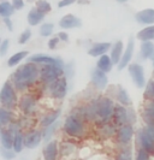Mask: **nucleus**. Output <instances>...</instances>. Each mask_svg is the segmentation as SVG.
I'll return each mask as SVG.
<instances>
[{
    "label": "nucleus",
    "instance_id": "f257e3e1",
    "mask_svg": "<svg viewBox=\"0 0 154 160\" xmlns=\"http://www.w3.org/2000/svg\"><path fill=\"white\" fill-rule=\"evenodd\" d=\"M40 80V69L37 64L25 63L17 68L11 75V82L18 92H25Z\"/></svg>",
    "mask_w": 154,
    "mask_h": 160
},
{
    "label": "nucleus",
    "instance_id": "f03ea898",
    "mask_svg": "<svg viewBox=\"0 0 154 160\" xmlns=\"http://www.w3.org/2000/svg\"><path fill=\"white\" fill-rule=\"evenodd\" d=\"M86 120L78 112L70 113L63 123V131L65 135L72 138H82L86 135Z\"/></svg>",
    "mask_w": 154,
    "mask_h": 160
},
{
    "label": "nucleus",
    "instance_id": "7ed1b4c3",
    "mask_svg": "<svg viewBox=\"0 0 154 160\" xmlns=\"http://www.w3.org/2000/svg\"><path fill=\"white\" fill-rule=\"evenodd\" d=\"M17 89L12 84L11 81H6L0 90V102L1 107H5L8 110H13L18 106V96H17Z\"/></svg>",
    "mask_w": 154,
    "mask_h": 160
},
{
    "label": "nucleus",
    "instance_id": "20e7f679",
    "mask_svg": "<svg viewBox=\"0 0 154 160\" xmlns=\"http://www.w3.org/2000/svg\"><path fill=\"white\" fill-rule=\"evenodd\" d=\"M46 95L51 96L53 99L62 100L64 99L66 93H67V78L66 77H60L54 82L45 86Z\"/></svg>",
    "mask_w": 154,
    "mask_h": 160
},
{
    "label": "nucleus",
    "instance_id": "39448f33",
    "mask_svg": "<svg viewBox=\"0 0 154 160\" xmlns=\"http://www.w3.org/2000/svg\"><path fill=\"white\" fill-rule=\"evenodd\" d=\"M64 73L65 70L56 65H42V68L40 69V81L43 86H47L58 78L63 77Z\"/></svg>",
    "mask_w": 154,
    "mask_h": 160
},
{
    "label": "nucleus",
    "instance_id": "423d86ee",
    "mask_svg": "<svg viewBox=\"0 0 154 160\" xmlns=\"http://www.w3.org/2000/svg\"><path fill=\"white\" fill-rule=\"evenodd\" d=\"M28 62L29 63H34L37 65H56L58 68L65 70V64L64 62L60 58H56V57L47 56V54H34L32 57H28Z\"/></svg>",
    "mask_w": 154,
    "mask_h": 160
},
{
    "label": "nucleus",
    "instance_id": "0eeeda50",
    "mask_svg": "<svg viewBox=\"0 0 154 160\" xmlns=\"http://www.w3.org/2000/svg\"><path fill=\"white\" fill-rule=\"evenodd\" d=\"M18 108L27 117H30L32 114H35L36 111H37L36 99L32 94H24V95H22V98L19 99V102H18Z\"/></svg>",
    "mask_w": 154,
    "mask_h": 160
},
{
    "label": "nucleus",
    "instance_id": "6e6552de",
    "mask_svg": "<svg viewBox=\"0 0 154 160\" xmlns=\"http://www.w3.org/2000/svg\"><path fill=\"white\" fill-rule=\"evenodd\" d=\"M128 71L132 82L137 88H143L146 86V76H145V69L138 63H132L128 66Z\"/></svg>",
    "mask_w": 154,
    "mask_h": 160
},
{
    "label": "nucleus",
    "instance_id": "1a4fd4ad",
    "mask_svg": "<svg viewBox=\"0 0 154 160\" xmlns=\"http://www.w3.org/2000/svg\"><path fill=\"white\" fill-rule=\"evenodd\" d=\"M134 135H135V130H134L132 124L122 125L117 130V135H116L117 143L119 146H130V142H131Z\"/></svg>",
    "mask_w": 154,
    "mask_h": 160
},
{
    "label": "nucleus",
    "instance_id": "9d476101",
    "mask_svg": "<svg viewBox=\"0 0 154 160\" xmlns=\"http://www.w3.org/2000/svg\"><path fill=\"white\" fill-rule=\"evenodd\" d=\"M136 143L138 148H143L151 155H154V140L149 137V135L143 128L140 129L136 132Z\"/></svg>",
    "mask_w": 154,
    "mask_h": 160
},
{
    "label": "nucleus",
    "instance_id": "9b49d317",
    "mask_svg": "<svg viewBox=\"0 0 154 160\" xmlns=\"http://www.w3.org/2000/svg\"><path fill=\"white\" fill-rule=\"evenodd\" d=\"M43 140L42 131L37 129H30L24 134V144L25 148L28 149H35L36 147H39L41 141Z\"/></svg>",
    "mask_w": 154,
    "mask_h": 160
},
{
    "label": "nucleus",
    "instance_id": "f8f14e48",
    "mask_svg": "<svg viewBox=\"0 0 154 160\" xmlns=\"http://www.w3.org/2000/svg\"><path fill=\"white\" fill-rule=\"evenodd\" d=\"M90 80H92V84L94 86V88L97 90H105L108 84V78L106 76V72L101 71L100 69L94 68L90 73Z\"/></svg>",
    "mask_w": 154,
    "mask_h": 160
},
{
    "label": "nucleus",
    "instance_id": "ddd939ff",
    "mask_svg": "<svg viewBox=\"0 0 154 160\" xmlns=\"http://www.w3.org/2000/svg\"><path fill=\"white\" fill-rule=\"evenodd\" d=\"M113 123L118 128L125 124H129V108H127L121 104L114 105Z\"/></svg>",
    "mask_w": 154,
    "mask_h": 160
},
{
    "label": "nucleus",
    "instance_id": "4468645a",
    "mask_svg": "<svg viewBox=\"0 0 154 160\" xmlns=\"http://www.w3.org/2000/svg\"><path fill=\"white\" fill-rule=\"evenodd\" d=\"M134 47H135L134 38H130L129 41H128V45H127V47H125V51H124V53H123L122 60H121L119 64L117 65L119 71L124 70L127 66H129L130 65V62H131L132 56H134Z\"/></svg>",
    "mask_w": 154,
    "mask_h": 160
},
{
    "label": "nucleus",
    "instance_id": "2eb2a0df",
    "mask_svg": "<svg viewBox=\"0 0 154 160\" xmlns=\"http://www.w3.org/2000/svg\"><path fill=\"white\" fill-rule=\"evenodd\" d=\"M142 119L146 123V125L154 127V99L147 100L142 107Z\"/></svg>",
    "mask_w": 154,
    "mask_h": 160
},
{
    "label": "nucleus",
    "instance_id": "dca6fc26",
    "mask_svg": "<svg viewBox=\"0 0 154 160\" xmlns=\"http://www.w3.org/2000/svg\"><path fill=\"white\" fill-rule=\"evenodd\" d=\"M42 155L45 160H58L59 157V144L58 141H49L46 143L43 151H42Z\"/></svg>",
    "mask_w": 154,
    "mask_h": 160
},
{
    "label": "nucleus",
    "instance_id": "f3484780",
    "mask_svg": "<svg viewBox=\"0 0 154 160\" xmlns=\"http://www.w3.org/2000/svg\"><path fill=\"white\" fill-rule=\"evenodd\" d=\"M112 48V45L110 42H97L94 45H92V47L88 49V54L90 57H100L107 54V52Z\"/></svg>",
    "mask_w": 154,
    "mask_h": 160
},
{
    "label": "nucleus",
    "instance_id": "a211bd4d",
    "mask_svg": "<svg viewBox=\"0 0 154 160\" xmlns=\"http://www.w3.org/2000/svg\"><path fill=\"white\" fill-rule=\"evenodd\" d=\"M82 25L81 19L78 17L73 16L71 13L65 15L60 21H59V27L63 29H73V28H80Z\"/></svg>",
    "mask_w": 154,
    "mask_h": 160
},
{
    "label": "nucleus",
    "instance_id": "6ab92c4d",
    "mask_svg": "<svg viewBox=\"0 0 154 160\" xmlns=\"http://www.w3.org/2000/svg\"><path fill=\"white\" fill-rule=\"evenodd\" d=\"M135 19L140 24H154V8H145L138 11L135 15Z\"/></svg>",
    "mask_w": 154,
    "mask_h": 160
},
{
    "label": "nucleus",
    "instance_id": "aec40b11",
    "mask_svg": "<svg viewBox=\"0 0 154 160\" xmlns=\"http://www.w3.org/2000/svg\"><path fill=\"white\" fill-rule=\"evenodd\" d=\"M0 141H1V148L13 149L15 134L11 132L7 128H1L0 129Z\"/></svg>",
    "mask_w": 154,
    "mask_h": 160
},
{
    "label": "nucleus",
    "instance_id": "412c9836",
    "mask_svg": "<svg viewBox=\"0 0 154 160\" xmlns=\"http://www.w3.org/2000/svg\"><path fill=\"white\" fill-rule=\"evenodd\" d=\"M117 125L114 123H106L102 125H99L97 127V134L102 138H110V137L117 135Z\"/></svg>",
    "mask_w": 154,
    "mask_h": 160
},
{
    "label": "nucleus",
    "instance_id": "4be33fe9",
    "mask_svg": "<svg viewBox=\"0 0 154 160\" xmlns=\"http://www.w3.org/2000/svg\"><path fill=\"white\" fill-rule=\"evenodd\" d=\"M60 113H62V110L58 108V110L53 111V112H48L46 113V114H43V117L40 119V125L42 128H47L49 125H52L60 117Z\"/></svg>",
    "mask_w": 154,
    "mask_h": 160
},
{
    "label": "nucleus",
    "instance_id": "5701e85b",
    "mask_svg": "<svg viewBox=\"0 0 154 160\" xmlns=\"http://www.w3.org/2000/svg\"><path fill=\"white\" fill-rule=\"evenodd\" d=\"M123 49H124V45H123L122 41H117L111 48V59H112L114 65H118L121 63L123 53H124Z\"/></svg>",
    "mask_w": 154,
    "mask_h": 160
},
{
    "label": "nucleus",
    "instance_id": "b1692460",
    "mask_svg": "<svg viewBox=\"0 0 154 160\" xmlns=\"http://www.w3.org/2000/svg\"><path fill=\"white\" fill-rule=\"evenodd\" d=\"M140 53L142 59H154V43L152 41H143L141 43Z\"/></svg>",
    "mask_w": 154,
    "mask_h": 160
},
{
    "label": "nucleus",
    "instance_id": "393cba45",
    "mask_svg": "<svg viewBox=\"0 0 154 160\" xmlns=\"http://www.w3.org/2000/svg\"><path fill=\"white\" fill-rule=\"evenodd\" d=\"M13 118H15V116H13L12 110H8L5 107L0 108V125H1V128L8 127L13 122Z\"/></svg>",
    "mask_w": 154,
    "mask_h": 160
},
{
    "label": "nucleus",
    "instance_id": "a878e982",
    "mask_svg": "<svg viewBox=\"0 0 154 160\" xmlns=\"http://www.w3.org/2000/svg\"><path fill=\"white\" fill-rule=\"evenodd\" d=\"M113 62L111 59V56H107V54H104L99 58V60L97 62V68L100 69L101 71L104 72H110L112 70V66H113Z\"/></svg>",
    "mask_w": 154,
    "mask_h": 160
},
{
    "label": "nucleus",
    "instance_id": "bb28decb",
    "mask_svg": "<svg viewBox=\"0 0 154 160\" xmlns=\"http://www.w3.org/2000/svg\"><path fill=\"white\" fill-rule=\"evenodd\" d=\"M43 19H45V15L42 12H40L36 8H32L29 11V13H28V23H29V25H32V27L39 25Z\"/></svg>",
    "mask_w": 154,
    "mask_h": 160
},
{
    "label": "nucleus",
    "instance_id": "cd10ccee",
    "mask_svg": "<svg viewBox=\"0 0 154 160\" xmlns=\"http://www.w3.org/2000/svg\"><path fill=\"white\" fill-rule=\"evenodd\" d=\"M116 98H117V101L123 106H131V99L129 96V93L123 88L122 86H118L117 87V92H116Z\"/></svg>",
    "mask_w": 154,
    "mask_h": 160
},
{
    "label": "nucleus",
    "instance_id": "c85d7f7f",
    "mask_svg": "<svg viewBox=\"0 0 154 160\" xmlns=\"http://www.w3.org/2000/svg\"><path fill=\"white\" fill-rule=\"evenodd\" d=\"M140 41H153L154 40V24L147 25L146 28H143L142 30H140L136 35Z\"/></svg>",
    "mask_w": 154,
    "mask_h": 160
},
{
    "label": "nucleus",
    "instance_id": "c756f323",
    "mask_svg": "<svg viewBox=\"0 0 154 160\" xmlns=\"http://www.w3.org/2000/svg\"><path fill=\"white\" fill-rule=\"evenodd\" d=\"M114 160H132V149L130 146H121L116 153Z\"/></svg>",
    "mask_w": 154,
    "mask_h": 160
},
{
    "label": "nucleus",
    "instance_id": "7c9ffc66",
    "mask_svg": "<svg viewBox=\"0 0 154 160\" xmlns=\"http://www.w3.org/2000/svg\"><path fill=\"white\" fill-rule=\"evenodd\" d=\"M76 146L72 143V142H70V141H65L62 143L60 146V148H59V153H60V155L62 157H64V158H69V157H71L72 154L76 153Z\"/></svg>",
    "mask_w": 154,
    "mask_h": 160
},
{
    "label": "nucleus",
    "instance_id": "2f4dec72",
    "mask_svg": "<svg viewBox=\"0 0 154 160\" xmlns=\"http://www.w3.org/2000/svg\"><path fill=\"white\" fill-rule=\"evenodd\" d=\"M15 11H16V8H13L12 2L6 1V0L1 1V4H0V16L2 18H10L15 13Z\"/></svg>",
    "mask_w": 154,
    "mask_h": 160
},
{
    "label": "nucleus",
    "instance_id": "473e14b6",
    "mask_svg": "<svg viewBox=\"0 0 154 160\" xmlns=\"http://www.w3.org/2000/svg\"><path fill=\"white\" fill-rule=\"evenodd\" d=\"M25 147L24 144V132L21 130L15 134V141H13V151L16 153H21Z\"/></svg>",
    "mask_w": 154,
    "mask_h": 160
},
{
    "label": "nucleus",
    "instance_id": "72a5a7b5",
    "mask_svg": "<svg viewBox=\"0 0 154 160\" xmlns=\"http://www.w3.org/2000/svg\"><path fill=\"white\" fill-rule=\"evenodd\" d=\"M59 127H60V123H59V122H56V123H53L52 125L47 127V128H43V130H42L43 141H45V142H49L51 138L54 135V132L59 129Z\"/></svg>",
    "mask_w": 154,
    "mask_h": 160
},
{
    "label": "nucleus",
    "instance_id": "f704fd0d",
    "mask_svg": "<svg viewBox=\"0 0 154 160\" xmlns=\"http://www.w3.org/2000/svg\"><path fill=\"white\" fill-rule=\"evenodd\" d=\"M28 57V52L27 51H21V52H17L15 54H12V56L8 58L7 60V65L10 68H13V66H16L18 65L24 58Z\"/></svg>",
    "mask_w": 154,
    "mask_h": 160
},
{
    "label": "nucleus",
    "instance_id": "c9c22d12",
    "mask_svg": "<svg viewBox=\"0 0 154 160\" xmlns=\"http://www.w3.org/2000/svg\"><path fill=\"white\" fill-rule=\"evenodd\" d=\"M35 8H37L40 12H42L43 15H46V13H48V12L52 11V5L49 4L47 0H37Z\"/></svg>",
    "mask_w": 154,
    "mask_h": 160
},
{
    "label": "nucleus",
    "instance_id": "e433bc0d",
    "mask_svg": "<svg viewBox=\"0 0 154 160\" xmlns=\"http://www.w3.org/2000/svg\"><path fill=\"white\" fill-rule=\"evenodd\" d=\"M143 98L146 100L154 99V80H151L146 84V88H145V92H143Z\"/></svg>",
    "mask_w": 154,
    "mask_h": 160
},
{
    "label": "nucleus",
    "instance_id": "4c0bfd02",
    "mask_svg": "<svg viewBox=\"0 0 154 160\" xmlns=\"http://www.w3.org/2000/svg\"><path fill=\"white\" fill-rule=\"evenodd\" d=\"M53 29H54V25L52 23H43L40 28V35L43 38H48L53 34Z\"/></svg>",
    "mask_w": 154,
    "mask_h": 160
},
{
    "label": "nucleus",
    "instance_id": "58836bf2",
    "mask_svg": "<svg viewBox=\"0 0 154 160\" xmlns=\"http://www.w3.org/2000/svg\"><path fill=\"white\" fill-rule=\"evenodd\" d=\"M30 38H32V30L28 28V29L23 30V32L19 35V38H18V43H19V45H24V43H27L28 41L30 40Z\"/></svg>",
    "mask_w": 154,
    "mask_h": 160
},
{
    "label": "nucleus",
    "instance_id": "ea45409f",
    "mask_svg": "<svg viewBox=\"0 0 154 160\" xmlns=\"http://www.w3.org/2000/svg\"><path fill=\"white\" fill-rule=\"evenodd\" d=\"M151 154L145 151L143 148H137V152H136V158L135 160H151Z\"/></svg>",
    "mask_w": 154,
    "mask_h": 160
},
{
    "label": "nucleus",
    "instance_id": "a19ab883",
    "mask_svg": "<svg viewBox=\"0 0 154 160\" xmlns=\"http://www.w3.org/2000/svg\"><path fill=\"white\" fill-rule=\"evenodd\" d=\"M17 153L13 149H5V148H1V157L5 160H13L16 158Z\"/></svg>",
    "mask_w": 154,
    "mask_h": 160
},
{
    "label": "nucleus",
    "instance_id": "79ce46f5",
    "mask_svg": "<svg viewBox=\"0 0 154 160\" xmlns=\"http://www.w3.org/2000/svg\"><path fill=\"white\" fill-rule=\"evenodd\" d=\"M8 47H10V40L5 39V40L1 41V43H0V56L1 57L5 56L7 53Z\"/></svg>",
    "mask_w": 154,
    "mask_h": 160
},
{
    "label": "nucleus",
    "instance_id": "37998d69",
    "mask_svg": "<svg viewBox=\"0 0 154 160\" xmlns=\"http://www.w3.org/2000/svg\"><path fill=\"white\" fill-rule=\"evenodd\" d=\"M59 38L58 36H54V38H52L51 40L48 41V48L49 49H56L58 47V43H59Z\"/></svg>",
    "mask_w": 154,
    "mask_h": 160
},
{
    "label": "nucleus",
    "instance_id": "c03bdc74",
    "mask_svg": "<svg viewBox=\"0 0 154 160\" xmlns=\"http://www.w3.org/2000/svg\"><path fill=\"white\" fill-rule=\"evenodd\" d=\"M77 0H60L59 2H58V8H67V6H70V5H72L75 4Z\"/></svg>",
    "mask_w": 154,
    "mask_h": 160
},
{
    "label": "nucleus",
    "instance_id": "a18cd8bd",
    "mask_svg": "<svg viewBox=\"0 0 154 160\" xmlns=\"http://www.w3.org/2000/svg\"><path fill=\"white\" fill-rule=\"evenodd\" d=\"M65 73L67 75L66 78H71L73 76V66L72 63H69L67 65H65Z\"/></svg>",
    "mask_w": 154,
    "mask_h": 160
},
{
    "label": "nucleus",
    "instance_id": "49530a36",
    "mask_svg": "<svg viewBox=\"0 0 154 160\" xmlns=\"http://www.w3.org/2000/svg\"><path fill=\"white\" fill-rule=\"evenodd\" d=\"M11 2L16 10H22L24 8V0H11Z\"/></svg>",
    "mask_w": 154,
    "mask_h": 160
},
{
    "label": "nucleus",
    "instance_id": "de8ad7c7",
    "mask_svg": "<svg viewBox=\"0 0 154 160\" xmlns=\"http://www.w3.org/2000/svg\"><path fill=\"white\" fill-rule=\"evenodd\" d=\"M136 122V114H135V111L130 107L129 108V124H134Z\"/></svg>",
    "mask_w": 154,
    "mask_h": 160
},
{
    "label": "nucleus",
    "instance_id": "09e8293b",
    "mask_svg": "<svg viewBox=\"0 0 154 160\" xmlns=\"http://www.w3.org/2000/svg\"><path fill=\"white\" fill-rule=\"evenodd\" d=\"M57 36L59 38V40L60 41H64V42H67V41H69V35H67V32H60L57 34Z\"/></svg>",
    "mask_w": 154,
    "mask_h": 160
},
{
    "label": "nucleus",
    "instance_id": "8fccbe9b",
    "mask_svg": "<svg viewBox=\"0 0 154 160\" xmlns=\"http://www.w3.org/2000/svg\"><path fill=\"white\" fill-rule=\"evenodd\" d=\"M143 129L146 130V132L149 135V137L154 140V127H152V125H146Z\"/></svg>",
    "mask_w": 154,
    "mask_h": 160
},
{
    "label": "nucleus",
    "instance_id": "3c124183",
    "mask_svg": "<svg viewBox=\"0 0 154 160\" xmlns=\"http://www.w3.org/2000/svg\"><path fill=\"white\" fill-rule=\"evenodd\" d=\"M2 21H4L5 25L7 27L8 30H10V32H12V30H13V24H12V21H11L10 18H2Z\"/></svg>",
    "mask_w": 154,
    "mask_h": 160
},
{
    "label": "nucleus",
    "instance_id": "603ef678",
    "mask_svg": "<svg viewBox=\"0 0 154 160\" xmlns=\"http://www.w3.org/2000/svg\"><path fill=\"white\" fill-rule=\"evenodd\" d=\"M77 2L81 5H87V4H89V0H77Z\"/></svg>",
    "mask_w": 154,
    "mask_h": 160
},
{
    "label": "nucleus",
    "instance_id": "864d4df0",
    "mask_svg": "<svg viewBox=\"0 0 154 160\" xmlns=\"http://www.w3.org/2000/svg\"><path fill=\"white\" fill-rule=\"evenodd\" d=\"M118 2H125V1H128V0H117Z\"/></svg>",
    "mask_w": 154,
    "mask_h": 160
},
{
    "label": "nucleus",
    "instance_id": "5fc2aeb1",
    "mask_svg": "<svg viewBox=\"0 0 154 160\" xmlns=\"http://www.w3.org/2000/svg\"><path fill=\"white\" fill-rule=\"evenodd\" d=\"M153 63H154V59H153Z\"/></svg>",
    "mask_w": 154,
    "mask_h": 160
}]
</instances>
